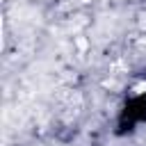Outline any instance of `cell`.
Returning a JSON list of instances; mask_svg holds the SVG:
<instances>
[{"label":"cell","mask_w":146,"mask_h":146,"mask_svg":"<svg viewBox=\"0 0 146 146\" xmlns=\"http://www.w3.org/2000/svg\"><path fill=\"white\" fill-rule=\"evenodd\" d=\"M146 91V82H139L137 87H135V94H144Z\"/></svg>","instance_id":"cell-1"},{"label":"cell","mask_w":146,"mask_h":146,"mask_svg":"<svg viewBox=\"0 0 146 146\" xmlns=\"http://www.w3.org/2000/svg\"><path fill=\"white\" fill-rule=\"evenodd\" d=\"M78 48H82V50H84V48H87V41H84V39H82V36H78Z\"/></svg>","instance_id":"cell-2"},{"label":"cell","mask_w":146,"mask_h":146,"mask_svg":"<svg viewBox=\"0 0 146 146\" xmlns=\"http://www.w3.org/2000/svg\"><path fill=\"white\" fill-rule=\"evenodd\" d=\"M82 2H91V0H82Z\"/></svg>","instance_id":"cell-3"}]
</instances>
